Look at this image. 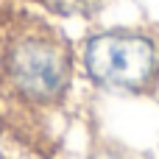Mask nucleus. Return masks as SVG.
Instances as JSON below:
<instances>
[{"label":"nucleus","mask_w":159,"mask_h":159,"mask_svg":"<svg viewBox=\"0 0 159 159\" xmlns=\"http://www.w3.org/2000/svg\"><path fill=\"white\" fill-rule=\"evenodd\" d=\"M42 3L59 14H78V11H89L95 6V0H42Z\"/></svg>","instance_id":"3"},{"label":"nucleus","mask_w":159,"mask_h":159,"mask_svg":"<svg viewBox=\"0 0 159 159\" xmlns=\"http://www.w3.org/2000/svg\"><path fill=\"white\" fill-rule=\"evenodd\" d=\"M0 84L22 106H56L73 84V50L45 22H20L0 45Z\"/></svg>","instance_id":"1"},{"label":"nucleus","mask_w":159,"mask_h":159,"mask_svg":"<svg viewBox=\"0 0 159 159\" xmlns=\"http://www.w3.org/2000/svg\"><path fill=\"white\" fill-rule=\"evenodd\" d=\"M87 159H126V157L117 154V151H112V148H101V151H92Z\"/></svg>","instance_id":"4"},{"label":"nucleus","mask_w":159,"mask_h":159,"mask_svg":"<svg viewBox=\"0 0 159 159\" xmlns=\"http://www.w3.org/2000/svg\"><path fill=\"white\" fill-rule=\"evenodd\" d=\"M81 67L106 92H151L159 84V36L143 28L95 31L81 45Z\"/></svg>","instance_id":"2"}]
</instances>
